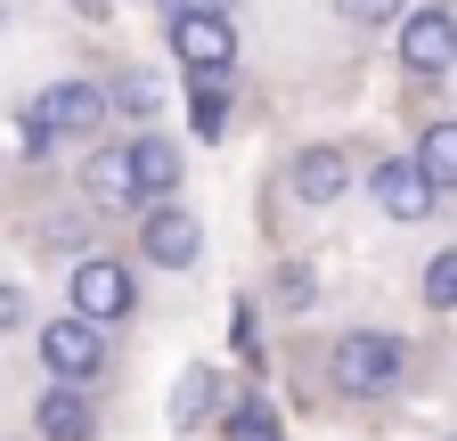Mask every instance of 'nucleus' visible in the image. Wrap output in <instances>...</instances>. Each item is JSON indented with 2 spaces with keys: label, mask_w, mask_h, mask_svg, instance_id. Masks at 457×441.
<instances>
[{
  "label": "nucleus",
  "mask_w": 457,
  "mask_h": 441,
  "mask_svg": "<svg viewBox=\"0 0 457 441\" xmlns=\"http://www.w3.org/2000/svg\"><path fill=\"white\" fill-rule=\"evenodd\" d=\"M327 376H335L343 401H392L409 384V344L392 327H343L327 344Z\"/></svg>",
  "instance_id": "f257e3e1"
},
{
  "label": "nucleus",
  "mask_w": 457,
  "mask_h": 441,
  "mask_svg": "<svg viewBox=\"0 0 457 441\" xmlns=\"http://www.w3.org/2000/svg\"><path fill=\"white\" fill-rule=\"evenodd\" d=\"M66 295H74V311H82L90 327H123V319L139 311V270H131L123 254H82L74 279H66Z\"/></svg>",
  "instance_id": "f03ea898"
},
{
  "label": "nucleus",
  "mask_w": 457,
  "mask_h": 441,
  "mask_svg": "<svg viewBox=\"0 0 457 441\" xmlns=\"http://www.w3.org/2000/svg\"><path fill=\"white\" fill-rule=\"evenodd\" d=\"M171 58L188 66V82H228L237 74V33L220 9H171Z\"/></svg>",
  "instance_id": "7ed1b4c3"
},
{
  "label": "nucleus",
  "mask_w": 457,
  "mask_h": 441,
  "mask_svg": "<svg viewBox=\"0 0 457 441\" xmlns=\"http://www.w3.org/2000/svg\"><path fill=\"white\" fill-rule=\"evenodd\" d=\"M368 204L392 220V229H417V220L441 212V188L425 180V163H417V155H376V172H368Z\"/></svg>",
  "instance_id": "20e7f679"
},
{
  "label": "nucleus",
  "mask_w": 457,
  "mask_h": 441,
  "mask_svg": "<svg viewBox=\"0 0 457 441\" xmlns=\"http://www.w3.org/2000/svg\"><path fill=\"white\" fill-rule=\"evenodd\" d=\"M41 368H49V384H98L106 376V327H90L82 311L41 319Z\"/></svg>",
  "instance_id": "39448f33"
},
{
  "label": "nucleus",
  "mask_w": 457,
  "mask_h": 441,
  "mask_svg": "<svg viewBox=\"0 0 457 441\" xmlns=\"http://www.w3.org/2000/svg\"><path fill=\"white\" fill-rule=\"evenodd\" d=\"M139 262L147 270H196L204 262V220L171 196V204H147L139 212Z\"/></svg>",
  "instance_id": "423d86ee"
},
{
  "label": "nucleus",
  "mask_w": 457,
  "mask_h": 441,
  "mask_svg": "<svg viewBox=\"0 0 457 441\" xmlns=\"http://www.w3.org/2000/svg\"><path fill=\"white\" fill-rule=\"evenodd\" d=\"M33 106L49 115L57 147H66V139H98V131H106V115H114V98H106V82H82V74H74V82H49V90H41Z\"/></svg>",
  "instance_id": "0eeeda50"
},
{
  "label": "nucleus",
  "mask_w": 457,
  "mask_h": 441,
  "mask_svg": "<svg viewBox=\"0 0 457 441\" xmlns=\"http://www.w3.org/2000/svg\"><path fill=\"white\" fill-rule=\"evenodd\" d=\"M400 66H409L417 82H441L457 66V9H417L409 25H400Z\"/></svg>",
  "instance_id": "6e6552de"
},
{
  "label": "nucleus",
  "mask_w": 457,
  "mask_h": 441,
  "mask_svg": "<svg viewBox=\"0 0 457 441\" xmlns=\"http://www.w3.org/2000/svg\"><path fill=\"white\" fill-rule=\"evenodd\" d=\"M286 188H295V204L327 212V204H343V196H352V155H343L335 139H327V147H303L295 163H286Z\"/></svg>",
  "instance_id": "1a4fd4ad"
},
{
  "label": "nucleus",
  "mask_w": 457,
  "mask_h": 441,
  "mask_svg": "<svg viewBox=\"0 0 457 441\" xmlns=\"http://www.w3.org/2000/svg\"><path fill=\"white\" fill-rule=\"evenodd\" d=\"M82 204L90 212H147V196L131 180V147H90V163H82Z\"/></svg>",
  "instance_id": "9d476101"
},
{
  "label": "nucleus",
  "mask_w": 457,
  "mask_h": 441,
  "mask_svg": "<svg viewBox=\"0 0 457 441\" xmlns=\"http://www.w3.org/2000/svg\"><path fill=\"white\" fill-rule=\"evenodd\" d=\"M123 147H131V180H139V196H147V204H171V188L188 180L180 139H171V131H139V139H123Z\"/></svg>",
  "instance_id": "9b49d317"
},
{
  "label": "nucleus",
  "mask_w": 457,
  "mask_h": 441,
  "mask_svg": "<svg viewBox=\"0 0 457 441\" xmlns=\"http://www.w3.org/2000/svg\"><path fill=\"white\" fill-rule=\"evenodd\" d=\"M33 433H41V441H98V401H90V384H49V393L33 401Z\"/></svg>",
  "instance_id": "f8f14e48"
},
{
  "label": "nucleus",
  "mask_w": 457,
  "mask_h": 441,
  "mask_svg": "<svg viewBox=\"0 0 457 441\" xmlns=\"http://www.w3.org/2000/svg\"><path fill=\"white\" fill-rule=\"evenodd\" d=\"M220 368H180V384H171V401H163V417H171V433H196L204 417H220L228 409V393H220Z\"/></svg>",
  "instance_id": "ddd939ff"
},
{
  "label": "nucleus",
  "mask_w": 457,
  "mask_h": 441,
  "mask_svg": "<svg viewBox=\"0 0 457 441\" xmlns=\"http://www.w3.org/2000/svg\"><path fill=\"white\" fill-rule=\"evenodd\" d=\"M417 163H425V180L441 188V204L457 196V115H433L417 131Z\"/></svg>",
  "instance_id": "4468645a"
},
{
  "label": "nucleus",
  "mask_w": 457,
  "mask_h": 441,
  "mask_svg": "<svg viewBox=\"0 0 457 441\" xmlns=\"http://www.w3.org/2000/svg\"><path fill=\"white\" fill-rule=\"evenodd\" d=\"M106 98H114V115H131V123H155L163 115V82L147 66H123V74L106 82Z\"/></svg>",
  "instance_id": "2eb2a0df"
},
{
  "label": "nucleus",
  "mask_w": 457,
  "mask_h": 441,
  "mask_svg": "<svg viewBox=\"0 0 457 441\" xmlns=\"http://www.w3.org/2000/svg\"><path fill=\"white\" fill-rule=\"evenodd\" d=\"M220 441H286V433H278V409L262 393H237L220 409Z\"/></svg>",
  "instance_id": "dca6fc26"
},
{
  "label": "nucleus",
  "mask_w": 457,
  "mask_h": 441,
  "mask_svg": "<svg viewBox=\"0 0 457 441\" xmlns=\"http://www.w3.org/2000/svg\"><path fill=\"white\" fill-rule=\"evenodd\" d=\"M188 123H196V139L228 131V82H188Z\"/></svg>",
  "instance_id": "f3484780"
},
{
  "label": "nucleus",
  "mask_w": 457,
  "mask_h": 441,
  "mask_svg": "<svg viewBox=\"0 0 457 441\" xmlns=\"http://www.w3.org/2000/svg\"><path fill=\"white\" fill-rule=\"evenodd\" d=\"M417 287H425V311H441V319L457 311V245H441V254L425 262V279H417Z\"/></svg>",
  "instance_id": "a211bd4d"
},
{
  "label": "nucleus",
  "mask_w": 457,
  "mask_h": 441,
  "mask_svg": "<svg viewBox=\"0 0 457 441\" xmlns=\"http://www.w3.org/2000/svg\"><path fill=\"white\" fill-rule=\"evenodd\" d=\"M17 147L41 163V155H57V131H49V115H41V106H25V115H17Z\"/></svg>",
  "instance_id": "6ab92c4d"
},
{
  "label": "nucleus",
  "mask_w": 457,
  "mask_h": 441,
  "mask_svg": "<svg viewBox=\"0 0 457 441\" xmlns=\"http://www.w3.org/2000/svg\"><path fill=\"white\" fill-rule=\"evenodd\" d=\"M335 17H343V25H392L400 0H335Z\"/></svg>",
  "instance_id": "aec40b11"
},
{
  "label": "nucleus",
  "mask_w": 457,
  "mask_h": 441,
  "mask_svg": "<svg viewBox=\"0 0 457 441\" xmlns=\"http://www.w3.org/2000/svg\"><path fill=\"white\" fill-rule=\"evenodd\" d=\"M278 303H286V311H303V303H311V270H303V262H286V270H278Z\"/></svg>",
  "instance_id": "412c9836"
},
{
  "label": "nucleus",
  "mask_w": 457,
  "mask_h": 441,
  "mask_svg": "<svg viewBox=\"0 0 457 441\" xmlns=\"http://www.w3.org/2000/svg\"><path fill=\"white\" fill-rule=\"evenodd\" d=\"M25 327V287H0V336H17Z\"/></svg>",
  "instance_id": "4be33fe9"
},
{
  "label": "nucleus",
  "mask_w": 457,
  "mask_h": 441,
  "mask_svg": "<svg viewBox=\"0 0 457 441\" xmlns=\"http://www.w3.org/2000/svg\"><path fill=\"white\" fill-rule=\"evenodd\" d=\"M228 336H237V352H245V360L262 352V327H253V303H237V327H228Z\"/></svg>",
  "instance_id": "5701e85b"
},
{
  "label": "nucleus",
  "mask_w": 457,
  "mask_h": 441,
  "mask_svg": "<svg viewBox=\"0 0 457 441\" xmlns=\"http://www.w3.org/2000/svg\"><path fill=\"white\" fill-rule=\"evenodd\" d=\"M171 9H228V0H171Z\"/></svg>",
  "instance_id": "b1692460"
},
{
  "label": "nucleus",
  "mask_w": 457,
  "mask_h": 441,
  "mask_svg": "<svg viewBox=\"0 0 457 441\" xmlns=\"http://www.w3.org/2000/svg\"><path fill=\"white\" fill-rule=\"evenodd\" d=\"M74 9H82V17H106V0H74Z\"/></svg>",
  "instance_id": "393cba45"
},
{
  "label": "nucleus",
  "mask_w": 457,
  "mask_h": 441,
  "mask_svg": "<svg viewBox=\"0 0 457 441\" xmlns=\"http://www.w3.org/2000/svg\"><path fill=\"white\" fill-rule=\"evenodd\" d=\"M441 441H457V433H441Z\"/></svg>",
  "instance_id": "a878e982"
}]
</instances>
